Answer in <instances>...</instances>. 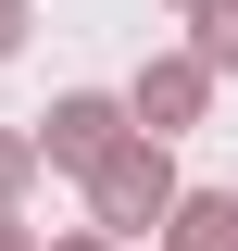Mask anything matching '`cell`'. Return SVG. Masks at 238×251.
Wrapping results in <instances>:
<instances>
[{
  "mask_svg": "<svg viewBox=\"0 0 238 251\" xmlns=\"http://www.w3.org/2000/svg\"><path fill=\"white\" fill-rule=\"evenodd\" d=\"M188 50H201L213 75H238V0H201V13H188Z\"/></svg>",
  "mask_w": 238,
  "mask_h": 251,
  "instance_id": "8992f818",
  "label": "cell"
},
{
  "mask_svg": "<svg viewBox=\"0 0 238 251\" xmlns=\"http://www.w3.org/2000/svg\"><path fill=\"white\" fill-rule=\"evenodd\" d=\"M176 201H188V176H176V138H150V126L125 138L113 163H100V176H88V226H113L125 251H138V239L163 251V226H176Z\"/></svg>",
  "mask_w": 238,
  "mask_h": 251,
  "instance_id": "6da1fadb",
  "label": "cell"
},
{
  "mask_svg": "<svg viewBox=\"0 0 238 251\" xmlns=\"http://www.w3.org/2000/svg\"><path fill=\"white\" fill-rule=\"evenodd\" d=\"M125 138H138V100H125V88H63L50 113H38V151H50L63 176H100Z\"/></svg>",
  "mask_w": 238,
  "mask_h": 251,
  "instance_id": "7a4b0ae2",
  "label": "cell"
},
{
  "mask_svg": "<svg viewBox=\"0 0 238 251\" xmlns=\"http://www.w3.org/2000/svg\"><path fill=\"white\" fill-rule=\"evenodd\" d=\"M50 176V151H38V126H0V214H25V188Z\"/></svg>",
  "mask_w": 238,
  "mask_h": 251,
  "instance_id": "5b68a950",
  "label": "cell"
},
{
  "mask_svg": "<svg viewBox=\"0 0 238 251\" xmlns=\"http://www.w3.org/2000/svg\"><path fill=\"white\" fill-rule=\"evenodd\" d=\"M50 251H125V239H113V226H63Z\"/></svg>",
  "mask_w": 238,
  "mask_h": 251,
  "instance_id": "52a82bcc",
  "label": "cell"
},
{
  "mask_svg": "<svg viewBox=\"0 0 238 251\" xmlns=\"http://www.w3.org/2000/svg\"><path fill=\"white\" fill-rule=\"evenodd\" d=\"M125 100H138V126H150V138H188V126L213 113V63H201V50H150Z\"/></svg>",
  "mask_w": 238,
  "mask_h": 251,
  "instance_id": "3957f363",
  "label": "cell"
},
{
  "mask_svg": "<svg viewBox=\"0 0 238 251\" xmlns=\"http://www.w3.org/2000/svg\"><path fill=\"white\" fill-rule=\"evenodd\" d=\"M13 50H25V0H0V63H13Z\"/></svg>",
  "mask_w": 238,
  "mask_h": 251,
  "instance_id": "ba28073f",
  "label": "cell"
},
{
  "mask_svg": "<svg viewBox=\"0 0 238 251\" xmlns=\"http://www.w3.org/2000/svg\"><path fill=\"white\" fill-rule=\"evenodd\" d=\"M163 251H238V188H188L176 226H163Z\"/></svg>",
  "mask_w": 238,
  "mask_h": 251,
  "instance_id": "277c9868",
  "label": "cell"
},
{
  "mask_svg": "<svg viewBox=\"0 0 238 251\" xmlns=\"http://www.w3.org/2000/svg\"><path fill=\"white\" fill-rule=\"evenodd\" d=\"M176 13H201V0H176Z\"/></svg>",
  "mask_w": 238,
  "mask_h": 251,
  "instance_id": "30bf717a",
  "label": "cell"
},
{
  "mask_svg": "<svg viewBox=\"0 0 238 251\" xmlns=\"http://www.w3.org/2000/svg\"><path fill=\"white\" fill-rule=\"evenodd\" d=\"M0 251H50V239H38V226H25V214H0Z\"/></svg>",
  "mask_w": 238,
  "mask_h": 251,
  "instance_id": "9c48e42d",
  "label": "cell"
}]
</instances>
